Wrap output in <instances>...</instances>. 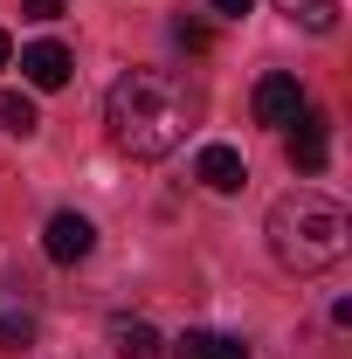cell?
<instances>
[{"instance_id": "1", "label": "cell", "mask_w": 352, "mask_h": 359, "mask_svg": "<svg viewBox=\"0 0 352 359\" xmlns=\"http://www.w3.org/2000/svg\"><path fill=\"white\" fill-rule=\"evenodd\" d=\"M194 90L166 76V69H132V76H118L111 97H104V125H111V145L118 152H132V159H166L187 125H194Z\"/></svg>"}, {"instance_id": "2", "label": "cell", "mask_w": 352, "mask_h": 359, "mask_svg": "<svg viewBox=\"0 0 352 359\" xmlns=\"http://www.w3.org/2000/svg\"><path fill=\"white\" fill-rule=\"evenodd\" d=\"M346 249H352V222H346V208L325 201L318 187H297V194H283L269 208V256L283 269L318 276V269L346 263Z\"/></svg>"}, {"instance_id": "3", "label": "cell", "mask_w": 352, "mask_h": 359, "mask_svg": "<svg viewBox=\"0 0 352 359\" xmlns=\"http://www.w3.org/2000/svg\"><path fill=\"white\" fill-rule=\"evenodd\" d=\"M48 263H83L90 249H97V228H90V215H76V208H62V215H48V235H42Z\"/></svg>"}, {"instance_id": "4", "label": "cell", "mask_w": 352, "mask_h": 359, "mask_svg": "<svg viewBox=\"0 0 352 359\" xmlns=\"http://www.w3.org/2000/svg\"><path fill=\"white\" fill-rule=\"evenodd\" d=\"M249 111H256V125H290V118L304 111V90H297V76L269 69L263 83H256V97H249Z\"/></svg>"}, {"instance_id": "5", "label": "cell", "mask_w": 352, "mask_h": 359, "mask_svg": "<svg viewBox=\"0 0 352 359\" xmlns=\"http://www.w3.org/2000/svg\"><path fill=\"white\" fill-rule=\"evenodd\" d=\"M290 125H297V132H290V166H297V173H325V159H332V125H325L318 111H297Z\"/></svg>"}, {"instance_id": "6", "label": "cell", "mask_w": 352, "mask_h": 359, "mask_svg": "<svg viewBox=\"0 0 352 359\" xmlns=\"http://www.w3.org/2000/svg\"><path fill=\"white\" fill-rule=\"evenodd\" d=\"M194 180H201L208 194H242L249 166H242V152H235V145H201V159H194Z\"/></svg>"}, {"instance_id": "7", "label": "cell", "mask_w": 352, "mask_h": 359, "mask_svg": "<svg viewBox=\"0 0 352 359\" xmlns=\"http://www.w3.org/2000/svg\"><path fill=\"white\" fill-rule=\"evenodd\" d=\"M21 76H28L35 90H62L69 83V48L62 42H28L21 48Z\"/></svg>"}, {"instance_id": "8", "label": "cell", "mask_w": 352, "mask_h": 359, "mask_svg": "<svg viewBox=\"0 0 352 359\" xmlns=\"http://www.w3.org/2000/svg\"><path fill=\"white\" fill-rule=\"evenodd\" d=\"M111 346H118V359H159L166 353V339L145 318H111Z\"/></svg>"}, {"instance_id": "9", "label": "cell", "mask_w": 352, "mask_h": 359, "mask_svg": "<svg viewBox=\"0 0 352 359\" xmlns=\"http://www.w3.org/2000/svg\"><path fill=\"white\" fill-rule=\"evenodd\" d=\"M173 359H249V353L228 332H187V339H173Z\"/></svg>"}, {"instance_id": "10", "label": "cell", "mask_w": 352, "mask_h": 359, "mask_svg": "<svg viewBox=\"0 0 352 359\" xmlns=\"http://www.w3.org/2000/svg\"><path fill=\"white\" fill-rule=\"evenodd\" d=\"M276 14H290L311 35H332V28H339V0H276Z\"/></svg>"}, {"instance_id": "11", "label": "cell", "mask_w": 352, "mask_h": 359, "mask_svg": "<svg viewBox=\"0 0 352 359\" xmlns=\"http://www.w3.org/2000/svg\"><path fill=\"white\" fill-rule=\"evenodd\" d=\"M0 125H7L14 138H28L35 125H42V118H35V97H21V90H0Z\"/></svg>"}, {"instance_id": "12", "label": "cell", "mask_w": 352, "mask_h": 359, "mask_svg": "<svg viewBox=\"0 0 352 359\" xmlns=\"http://www.w3.org/2000/svg\"><path fill=\"white\" fill-rule=\"evenodd\" d=\"M28 339H35V318L28 311H0V346H7V353H21Z\"/></svg>"}, {"instance_id": "13", "label": "cell", "mask_w": 352, "mask_h": 359, "mask_svg": "<svg viewBox=\"0 0 352 359\" xmlns=\"http://www.w3.org/2000/svg\"><path fill=\"white\" fill-rule=\"evenodd\" d=\"M173 42H180V48H194V55H201V48H208V28H201V21H187V14H180V21H173Z\"/></svg>"}, {"instance_id": "14", "label": "cell", "mask_w": 352, "mask_h": 359, "mask_svg": "<svg viewBox=\"0 0 352 359\" xmlns=\"http://www.w3.org/2000/svg\"><path fill=\"white\" fill-rule=\"evenodd\" d=\"M28 21H62V0H21Z\"/></svg>"}, {"instance_id": "15", "label": "cell", "mask_w": 352, "mask_h": 359, "mask_svg": "<svg viewBox=\"0 0 352 359\" xmlns=\"http://www.w3.org/2000/svg\"><path fill=\"white\" fill-rule=\"evenodd\" d=\"M208 7H215V14H228V21H242V14H249L256 0H208Z\"/></svg>"}, {"instance_id": "16", "label": "cell", "mask_w": 352, "mask_h": 359, "mask_svg": "<svg viewBox=\"0 0 352 359\" xmlns=\"http://www.w3.org/2000/svg\"><path fill=\"white\" fill-rule=\"evenodd\" d=\"M7 55H14V42H7V35H0V69H7Z\"/></svg>"}]
</instances>
